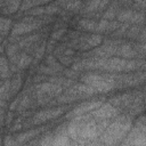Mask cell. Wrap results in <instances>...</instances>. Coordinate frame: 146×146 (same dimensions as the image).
<instances>
[{
    "label": "cell",
    "instance_id": "obj_1",
    "mask_svg": "<svg viewBox=\"0 0 146 146\" xmlns=\"http://www.w3.org/2000/svg\"><path fill=\"white\" fill-rule=\"evenodd\" d=\"M110 103L129 117L137 116L146 110L141 90H131L113 96Z\"/></svg>",
    "mask_w": 146,
    "mask_h": 146
},
{
    "label": "cell",
    "instance_id": "obj_2",
    "mask_svg": "<svg viewBox=\"0 0 146 146\" xmlns=\"http://www.w3.org/2000/svg\"><path fill=\"white\" fill-rule=\"evenodd\" d=\"M132 117L124 114L116 116L114 121L110 122L106 129L100 135V141L105 145H113L127 137L132 125Z\"/></svg>",
    "mask_w": 146,
    "mask_h": 146
},
{
    "label": "cell",
    "instance_id": "obj_3",
    "mask_svg": "<svg viewBox=\"0 0 146 146\" xmlns=\"http://www.w3.org/2000/svg\"><path fill=\"white\" fill-rule=\"evenodd\" d=\"M116 74L106 72H86L82 73L81 82L90 86L96 92H108L116 89Z\"/></svg>",
    "mask_w": 146,
    "mask_h": 146
},
{
    "label": "cell",
    "instance_id": "obj_4",
    "mask_svg": "<svg viewBox=\"0 0 146 146\" xmlns=\"http://www.w3.org/2000/svg\"><path fill=\"white\" fill-rule=\"evenodd\" d=\"M65 111V106L58 105V106H52L48 107L41 111H38L33 116H32V124H42L51 119L60 116Z\"/></svg>",
    "mask_w": 146,
    "mask_h": 146
},
{
    "label": "cell",
    "instance_id": "obj_5",
    "mask_svg": "<svg viewBox=\"0 0 146 146\" xmlns=\"http://www.w3.org/2000/svg\"><path fill=\"white\" fill-rule=\"evenodd\" d=\"M103 100L102 99H94V100H87L83 102L79 105H76L74 108H72L66 115V119H71V117H76V116H81V115H86L88 113H91L92 111L97 110L98 107H100L103 105Z\"/></svg>",
    "mask_w": 146,
    "mask_h": 146
},
{
    "label": "cell",
    "instance_id": "obj_6",
    "mask_svg": "<svg viewBox=\"0 0 146 146\" xmlns=\"http://www.w3.org/2000/svg\"><path fill=\"white\" fill-rule=\"evenodd\" d=\"M119 114H120L119 108H116L111 103H104L100 107H98L97 110L89 113L90 116L95 117L96 120H100V121H106V120L116 117V116H119Z\"/></svg>",
    "mask_w": 146,
    "mask_h": 146
},
{
    "label": "cell",
    "instance_id": "obj_7",
    "mask_svg": "<svg viewBox=\"0 0 146 146\" xmlns=\"http://www.w3.org/2000/svg\"><path fill=\"white\" fill-rule=\"evenodd\" d=\"M116 57H121L124 59H137V54L135 50L133 41L123 40L116 50Z\"/></svg>",
    "mask_w": 146,
    "mask_h": 146
},
{
    "label": "cell",
    "instance_id": "obj_8",
    "mask_svg": "<svg viewBox=\"0 0 146 146\" xmlns=\"http://www.w3.org/2000/svg\"><path fill=\"white\" fill-rule=\"evenodd\" d=\"M97 25H98V19L89 18V17H80V18H76V22H75L76 29L87 33H96Z\"/></svg>",
    "mask_w": 146,
    "mask_h": 146
},
{
    "label": "cell",
    "instance_id": "obj_9",
    "mask_svg": "<svg viewBox=\"0 0 146 146\" xmlns=\"http://www.w3.org/2000/svg\"><path fill=\"white\" fill-rule=\"evenodd\" d=\"M121 3L120 1H110V5L105 8L102 18L103 19H107V21H114L116 19V16L121 9Z\"/></svg>",
    "mask_w": 146,
    "mask_h": 146
},
{
    "label": "cell",
    "instance_id": "obj_10",
    "mask_svg": "<svg viewBox=\"0 0 146 146\" xmlns=\"http://www.w3.org/2000/svg\"><path fill=\"white\" fill-rule=\"evenodd\" d=\"M21 1L17 0H0V7H1V13L2 15H10V14H15L18 9H21Z\"/></svg>",
    "mask_w": 146,
    "mask_h": 146
},
{
    "label": "cell",
    "instance_id": "obj_11",
    "mask_svg": "<svg viewBox=\"0 0 146 146\" xmlns=\"http://www.w3.org/2000/svg\"><path fill=\"white\" fill-rule=\"evenodd\" d=\"M42 130H43V129H41V128L29 129V130H26V131H24V132L17 133V135L15 136V139H16V141H17L18 144H23V143H26V141L31 140L32 138L36 137Z\"/></svg>",
    "mask_w": 146,
    "mask_h": 146
},
{
    "label": "cell",
    "instance_id": "obj_12",
    "mask_svg": "<svg viewBox=\"0 0 146 146\" xmlns=\"http://www.w3.org/2000/svg\"><path fill=\"white\" fill-rule=\"evenodd\" d=\"M0 73H1V80H6L9 79L11 75V68H10V63L8 57L2 54L1 58H0Z\"/></svg>",
    "mask_w": 146,
    "mask_h": 146
},
{
    "label": "cell",
    "instance_id": "obj_13",
    "mask_svg": "<svg viewBox=\"0 0 146 146\" xmlns=\"http://www.w3.org/2000/svg\"><path fill=\"white\" fill-rule=\"evenodd\" d=\"M144 25H145V24H144ZM144 25H143V24H131V25L129 26V29H128L125 35H124V39H125L127 41H136L137 38L139 36L140 31H141V29H143Z\"/></svg>",
    "mask_w": 146,
    "mask_h": 146
},
{
    "label": "cell",
    "instance_id": "obj_14",
    "mask_svg": "<svg viewBox=\"0 0 146 146\" xmlns=\"http://www.w3.org/2000/svg\"><path fill=\"white\" fill-rule=\"evenodd\" d=\"M23 84V75L22 73H15L11 78V83H10V94H11V98L14 96L17 95V92L21 90Z\"/></svg>",
    "mask_w": 146,
    "mask_h": 146
},
{
    "label": "cell",
    "instance_id": "obj_15",
    "mask_svg": "<svg viewBox=\"0 0 146 146\" xmlns=\"http://www.w3.org/2000/svg\"><path fill=\"white\" fill-rule=\"evenodd\" d=\"M14 24H13V21L11 18L9 17H6V16H1L0 18V34H1V38L2 40L7 36V34L9 33V31H11Z\"/></svg>",
    "mask_w": 146,
    "mask_h": 146
},
{
    "label": "cell",
    "instance_id": "obj_16",
    "mask_svg": "<svg viewBox=\"0 0 146 146\" xmlns=\"http://www.w3.org/2000/svg\"><path fill=\"white\" fill-rule=\"evenodd\" d=\"M47 3H49V2L48 1H43V0H34V1H32V0H24V1H22L19 10L27 11V10H30L32 8H35V7H39V6H44Z\"/></svg>",
    "mask_w": 146,
    "mask_h": 146
},
{
    "label": "cell",
    "instance_id": "obj_17",
    "mask_svg": "<svg viewBox=\"0 0 146 146\" xmlns=\"http://www.w3.org/2000/svg\"><path fill=\"white\" fill-rule=\"evenodd\" d=\"M68 30L66 29V27H62V29H56V30H52V32L50 33V40H52V41H55V42H57L58 40H60V39H63L64 38V35L66 34V32H67Z\"/></svg>",
    "mask_w": 146,
    "mask_h": 146
},
{
    "label": "cell",
    "instance_id": "obj_18",
    "mask_svg": "<svg viewBox=\"0 0 146 146\" xmlns=\"http://www.w3.org/2000/svg\"><path fill=\"white\" fill-rule=\"evenodd\" d=\"M54 136L51 133H48L46 136H43L41 139H39V141L36 143L35 146H51L52 141H54Z\"/></svg>",
    "mask_w": 146,
    "mask_h": 146
},
{
    "label": "cell",
    "instance_id": "obj_19",
    "mask_svg": "<svg viewBox=\"0 0 146 146\" xmlns=\"http://www.w3.org/2000/svg\"><path fill=\"white\" fill-rule=\"evenodd\" d=\"M131 8L146 14V1H132Z\"/></svg>",
    "mask_w": 146,
    "mask_h": 146
},
{
    "label": "cell",
    "instance_id": "obj_20",
    "mask_svg": "<svg viewBox=\"0 0 146 146\" xmlns=\"http://www.w3.org/2000/svg\"><path fill=\"white\" fill-rule=\"evenodd\" d=\"M3 146H19V144L16 141L15 137H11L8 135L3 139Z\"/></svg>",
    "mask_w": 146,
    "mask_h": 146
},
{
    "label": "cell",
    "instance_id": "obj_21",
    "mask_svg": "<svg viewBox=\"0 0 146 146\" xmlns=\"http://www.w3.org/2000/svg\"><path fill=\"white\" fill-rule=\"evenodd\" d=\"M137 42H141V43H145L146 44V24L143 26V29H141V31H140V34H139V36L137 38V40H136Z\"/></svg>",
    "mask_w": 146,
    "mask_h": 146
},
{
    "label": "cell",
    "instance_id": "obj_22",
    "mask_svg": "<svg viewBox=\"0 0 146 146\" xmlns=\"http://www.w3.org/2000/svg\"><path fill=\"white\" fill-rule=\"evenodd\" d=\"M141 92H143V97H144V103H145V107H146V84L144 86V88H143Z\"/></svg>",
    "mask_w": 146,
    "mask_h": 146
},
{
    "label": "cell",
    "instance_id": "obj_23",
    "mask_svg": "<svg viewBox=\"0 0 146 146\" xmlns=\"http://www.w3.org/2000/svg\"><path fill=\"white\" fill-rule=\"evenodd\" d=\"M88 146H98V145H88Z\"/></svg>",
    "mask_w": 146,
    "mask_h": 146
}]
</instances>
